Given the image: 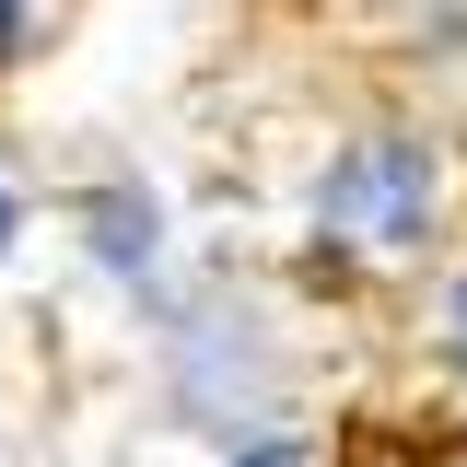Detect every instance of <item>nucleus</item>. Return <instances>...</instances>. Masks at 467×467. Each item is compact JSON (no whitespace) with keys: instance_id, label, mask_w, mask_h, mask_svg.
<instances>
[{"instance_id":"nucleus-6","label":"nucleus","mask_w":467,"mask_h":467,"mask_svg":"<svg viewBox=\"0 0 467 467\" xmlns=\"http://www.w3.org/2000/svg\"><path fill=\"white\" fill-rule=\"evenodd\" d=\"M444 467H467V444H456V456H444Z\"/></svg>"},{"instance_id":"nucleus-1","label":"nucleus","mask_w":467,"mask_h":467,"mask_svg":"<svg viewBox=\"0 0 467 467\" xmlns=\"http://www.w3.org/2000/svg\"><path fill=\"white\" fill-rule=\"evenodd\" d=\"M420 187H432L420 140H362L350 164H327L316 223H327V234H374V245H398V234H420Z\"/></svg>"},{"instance_id":"nucleus-3","label":"nucleus","mask_w":467,"mask_h":467,"mask_svg":"<svg viewBox=\"0 0 467 467\" xmlns=\"http://www.w3.org/2000/svg\"><path fill=\"white\" fill-rule=\"evenodd\" d=\"M12 36H24V0H0V47H12Z\"/></svg>"},{"instance_id":"nucleus-2","label":"nucleus","mask_w":467,"mask_h":467,"mask_svg":"<svg viewBox=\"0 0 467 467\" xmlns=\"http://www.w3.org/2000/svg\"><path fill=\"white\" fill-rule=\"evenodd\" d=\"M94 245H106L117 269H140V257H152V199H106V211H94Z\"/></svg>"},{"instance_id":"nucleus-5","label":"nucleus","mask_w":467,"mask_h":467,"mask_svg":"<svg viewBox=\"0 0 467 467\" xmlns=\"http://www.w3.org/2000/svg\"><path fill=\"white\" fill-rule=\"evenodd\" d=\"M456 339H467V292H456Z\"/></svg>"},{"instance_id":"nucleus-4","label":"nucleus","mask_w":467,"mask_h":467,"mask_svg":"<svg viewBox=\"0 0 467 467\" xmlns=\"http://www.w3.org/2000/svg\"><path fill=\"white\" fill-rule=\"evenodd\" d=\"M0 245H12V187H0Z\"/></svg>"}]
</instances>
